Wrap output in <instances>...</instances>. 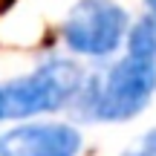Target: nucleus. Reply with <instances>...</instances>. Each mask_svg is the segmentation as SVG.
<instances>
[{
    "label": "nucleus",
    "mask_w": 156,
    "mask_h": 156,
    "mask_svg": "<svg viewBox=\"0 0 156 156\" xmlns=\"http://www.w3.org/2000/svg\"><path fill=\"white\" fill-rule=\"evenodd\" d=\"M124 156H156V130L142 136V142L136 147H130V151H124Z\"/></svg>",
    "instance_id": "obj_6"
},
{
    "label": "nucleus",
    "mask_w": 156,
    "mask_h": 156,
    "mask_svg": "<svg viewBox=\"0 0 156 156\" xmlns=\"http://www.w3.org/2000/svg\"><path fill=\"white\" fill-rule=\"evenodd\" d=\"M81 136L69 124H23L0 136V156H75Z\"/></svg>",
    "instance_id": "obj_4"
},
{
    "label": "nucleus",
    "mask_w": 156,
    "mask_h": 156,
    "mask_svg": "<svg viewBox=\"0 0 156 156\" xmlns=\"http://www.w3.org/2000/svg\"><path fill=\"white\" fill-rule=\"evenodd\" d=\"M127 35V12L113 0H78L64 23V41L78 55L104 58Z\"/></svg>",
    "instance_id": "obj_3"
},
{
    "label": "nucleus",
    "mask_w": 156,
    "mask_h": 156,
    "mask_svg": "<svg viewBox=\"0 0 156 156\" xmlns=\"http://www.w3.org/2000/svg\"><path fill=\"white\" fill-rule=\"evenodd\" d=\"M156 90V61L127 55L90 87L87 113L101 122H127L142 113Z\"/></svg>",
    "instance_id": "obj_2"
},
{
    "label": "nucleus",
    "mask_w": 156,
    "mask_h": 156,
    "mask_svg": "<svg viewBox=\"0 0 156 156\" xmlns=\"http://www.w3.org/2000/svg\"><path fill=\"white\" fill-rule=\"evenodd\" d=\"M145 3H147V9H151L153 15H156V0H145Z\"/></svg>",
    "instance_id": "obj_7"
},
{
    "label": "nucleus",
    "mask_w": 156,
    "mask_h": 156,
    "mask_svg": "<svg viewBox=\"0 0 156 156\" xmlns=\"http://www.w3.org/2000/svg\"><path fill=\"white\" fill-rule=\"evenodd\" d=\"M127 55H139V58H151L156 61V20L145 17L139 20L127 35Z\"/></svg>",
    "instance_id": "obj_5"
},
{
    "label": "nucleus",
    "mask_w": 156,
    "mask_h": 156,
    "mask_svg": "<svg viewBox=\"0 0 156 156\" xmlns=\"http://www.w3.org/2000/svg\"><path fill=\"white\" fill-rule=\"evenodd\" d=\"M84 90V75L73 61L49 58L32 75L0 87V119H26L69 104Z\"/></svg>",
    "instance_id": "obj_1"
}]
</instances>
